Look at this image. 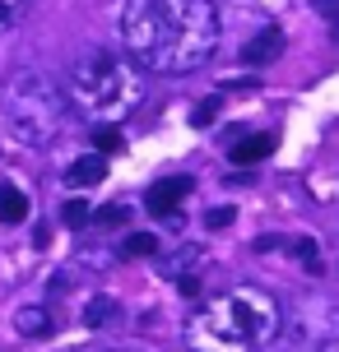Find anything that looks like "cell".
Instances as JSON below:
<instances>
[{"mask_svg": "<svg viewBox=\"0 0 339 352\" xmlns=\"http://www.w3.org/2000/svg\"><path fill=\"white\" fill-rule=\"evenodd\" d=\"M223 37L214 0H125L121 42L144 74H196Z\"/></svg>", "mask_w": 339, "mask_h": 352, "instance_id": "6da1fadb", "label": "cell"}, {"mask_svg": "<svg viewBox=\"0 0 339 352\" xmlns=\"http://www.w3.org/2000/svg\"><path fill=\"white\" fill-rule=\"evenodd\" d=\"M284 329V311L265 287H228L196 306V316L186 320L181 343L186 352H260L269 348Z\"/></svg>", "mask_w": 339, "mask_h": 352, "instance_id": "7a4b0ae2", "label": "cell"}, {"mask_svg": "<svg viewBox=\"0 0 339 352\" xmlns=\"http://www.w3.org/2000/svg\"><path fill=\"white\" fill-rule=\"evenodd\" d=\"M140 65L125 60L116 52H89L70 65V79H65V93H70V107L79 116H89L93 125L103 121H121L135 111L140 102Z\"/></svg>", "mask_w": 339, "mask_h": 352, "instance_id": "3957f363", "label": "cell"}, {"mask_svg": "<svg viewBox=\"0 0 339 352\" xmlns=\"http://www.w3.org/2000/svg\"><path fill=\"white\" fill-rule=\"evenodd\" d=\"M70 93L56 84L47 70H19L0 88V116L23 148H42L65 130Z\"/></svg>", "mask_w": 339, "mask_h": 352, "instance_id": "277c9868", "label": "cell"}, {"mask_svg": "<svg viewBox=\"0 0 339 352\" xmlns=\"http://www.w3.org/2000/svg\"><path fill=\"white\" fill-rule=\"evenodd\" d=\"M191 190H196V181H191L186 172L181 176H163V181H154V186L144 190V209L154 213V218H177Z\"/></svg>", "mask_w": 339, "mask_h": 352, "instance_id": "5b68a950", "label": "cell"}, {"mask_svg": "<svg viewBox=\"0 0 339 352\" xmlns=\"http://www.w3.org/2000/svg\"><path fill=\"white\" fill-rule=\"evenodd\" d=\"M274 153V135L260 130V135H242V140L228 144V162L232 167H251V162H265Z\"/></svg>", "mask_w": 339, "mask_h": 352, "instance_id": "8992f818", "label": "cell"}, {"mask_svg": "<svg viewBox=\"0 0 339 352\" xmlns=\"http://www.w3.org/2000/svg\"><path fill=\"white\" fill-rule=\"evenodd\" d=\"M279 52H284V33H279V28H260V33L242 47V65H251V70H256V65H269Z\"/></svg>", "mask_w": 339, "mask_h": 352, "instance_id": "52a82bcc", "label": "cell"}, {"mask_svg": "<svg viewBox=\"0 0 339 352\" xmlns=\"http://www.w3.org/2000/svg\"><path fill=\"white\" fill-rule=\"evenodd\" d=\"M107 176V153H84V158H74L70 167H65V186H74V190H89V186H98Z\"/></svg>", "mask_w": 339, "mask_h": 352, "instance_id": "ba28073f", "label": "cell"}, {"mask_svg": "<svg viewBox=\"0 0 339 352\" xmlns=\"http://www.w3.org/2000/svg\"><path fill=\"white\" fill-rule=\"evenodd\" d=\"M33 213V204H28V195L19 190V186H0V223L5 228H14V223H23Z\"/></svg>", "mask_w": 339, "mask_h": 352, "instance_id": "9c48e42d", "label": "cell"}, {"mask_svg": "<svg viewBox=\"0 0 339 352\" xmlns=\"http://www.w3.org/2000/svg\"><path fill=\"white\" fill-rule=\"evenodd\" d=\"M14 324H19L23 338H47L52 334V311H47V306H23L14 316Z\"/></svg>", "mask_w": 339, "mask_h": 352, "instance_id": "30bf717a", "label": "cell"}, {"mask_svg": "<svg viewBox=\"0 0 339 352\" xmlns=\"http://www.w3.org/2000/svg\"><path fill=\"white\" fill-rule=\"evenodd\" d=\"M116 316H121V306L112 297H93L89 306H84V324H89V329H103V324H112Z\"/></svg>", "mask_w": 339, "mask_h": 352, "instance_id": "8fae6325", "label": "cell"}, {"mask_svg": "<svg viewBox=\"0 0 339 352\" xmlns=\"http://www.w3.org/2000/svg\"><path fill=\"white\" fill-rule=\"evenodd\" d=\"M93 148L98 153H121V130H116V121H103L93 130Z\"/></svg>", "mask_w": 339, "mask_h": 352, "instance_id": "7c38bea8", "label": "cell"}, {"mask_svg": "<svg viewBox=\"0 0 339 352\" xmlns=\"http://www.w3.org/2000/svg\"><path fill=\"white\" fill-rule=\"evenodd\" d=\"M28 5H33V0H0V33L19 28V19L28 14Z\"/></svg>", "mask_w": 339, "mask_h": 352, "instance_id": "4fadbf2b", "label": "cell"}, {"mask_svg": "<svg viewBox=\"0 0 339 352\" xmlns=\"http://www.w3.org/2000/svg\"><path fill=\"white\" fill-rule=\"evenodd\" d=\"M61 223H65V228H84V223H89V204H84V199H65V204H61Z\"/></svg>", "mask_w": 339, "mask_h": 352, "instance_id": "5bb4252c", "label": "cell"}, {"mask_svg": "<svg viewBox=\"0 0 339 352\" xmlns=\"http://www.w3.org/2000/svg\"><path fill=\"white\" fill-rule=\"evenodd\" d=\"M154 250H158V236H149V232L125 236V255H154Z\"/></svg>", "mask_w": 339, "mask_h": 352, "instance_id": "9a60e30c", "label": "cell"}, {"mask_svg": "<svg viewBox=\"0 0 339 352\" xmlns=\"http://www.w3.org/2000/svg\"><path fill=\"white\" fill-rule=\"evenodd\" d=\"M316 10H321V14L330 19V28L339 33V0H316Z\"/></svg>", "mask_w": 339, "mask_h": 352, "instance_id": "2e32d148", "label": "cell"}, {"mask_svg": "<svg viewBox=\"0 0 339 352\" xmlns=\"http://www.w3.org/2000/svg\"><path fill=\"white\" fill-rule=\"evenodd\" d=\"M121 218H125V209H121V204H116V209H98V223H112V228H116Z\"/></svg>", "mask_w": 339, "mask_h": 352, "instance_id": "e0dca14e", "label": "cell"}, {"mask_svg": "<svg viewBox=\"0 0 339 352\" xmlns=\"http://www.w3.org/2000/svg\"><path fill=\"white\" fill-rule=\"evenodd\" d=\"M214 111H218V102H205L196 111V125H209V121H214Z\"/></svg>", "mask_w": 339, "mask_h": 352, "instance_id": "ac0fdd59", "label": "cell"}, {"mask_svg": "<svg viewBox=\"0 0 339 352\" xmlns=\"http://www.w3.org/2000/svg\"><path fill=\"white\" fill-rule=\"evenodd\" d=\"M232 223V209H214L209 213V228H228Z\"/></svg>", "mask_w": 339, "mask_h": 352, "instance_id": "d6986e66", "label": "cell"}, {"mask_svg": "<svg viewBox=\"0 0 339 352\" xmlns=\"http://www.w3.org/2000/svg\"><path fill=\"white\" fill-rule=\"evenodd\" d=\"M330 264H335V274H339V241L330 246Z\"/></svg>", "mask_w": 339, "mask_h": 352, "instance_id": "ffe728a7", "label": "cell"}, {"mask_svg": "<svg viewBox=\"0 0 339 352\" xmlns=\"http://www.w3.org/2000/svg\"><path fill=\"white\" fill-rule=\"evenodd\" d=\"M107 352H135V348H107Z\"/></svg>", "mask_w": 339, "mask_h": 352, "instance_id": "44dd1931", "label": "cell"}]
</instances>
